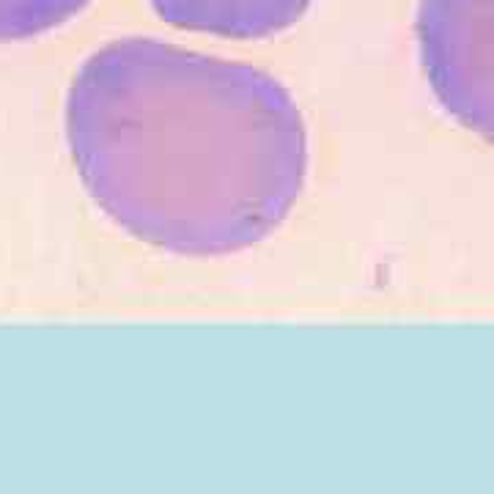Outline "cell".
Wrapping results in <instances>:
<instances>
[{
  "instance_id": "6da1fadb",
  "label": "cell",
  "mask_w": 494,
  "mask_h": 494,
  "mask_svg": "<svg viewBox=\"0 0 494 494\" xmlns=\"http://www.w3.org/2000/svg\"><path fill=\"white\" fill-rule=\"evenodd\" d=\"M67 135L94 201L182 256L261 242L308 170L302 116L272 74L157 39L113 42L82 64Z\"/></svg>"
},
{
  "instance_id": "7a4b0ae2",
  "label": "cell",
  "mask_w": 494,
  "mask_h": 494,
  "mask_svg": "<svg viewBox=\"0 0 494 494\" xmlns=\"http://www.w3.org/2000/svg\"><path fill=\"white\" fill-rule=\"evenodd\" d=\"M418 42L439 102L494 141V0H423Z\"/></svg>"
},
{
  "instance_id": "3957f363",
  "label": "cell",
  "mask_w": 494,
  "mask_h": 494,
  "mask_svg": "<svg viewBox=\"0 0 494 494\" xmlns=\"http://www.w3.org/2000/svg\"><path fill=\"white\" fill-rule=\"evenodd\" d=\"M173 28L222 39H267L291 28L313 0H148Z\"/></svg>"
},
{
  "instance_id": "277c9868",
  "label": "cell",
  "mask_w": 494,
  "mask_h": 494,
  "mask_svg": "<svg viewBox=\"0 0 494 494\" xmlns=\"http://www.w3.org/2000/svg\"><path fill=\"white\" fill-rule=\"evenodd\" d=\"M91 0H0V42L47 33L77 17Z\"/></svg>"
}]
</instances>
